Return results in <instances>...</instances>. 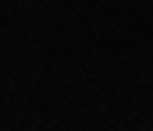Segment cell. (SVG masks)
Instances as JSON below:
<instances>
[]
</instances>
